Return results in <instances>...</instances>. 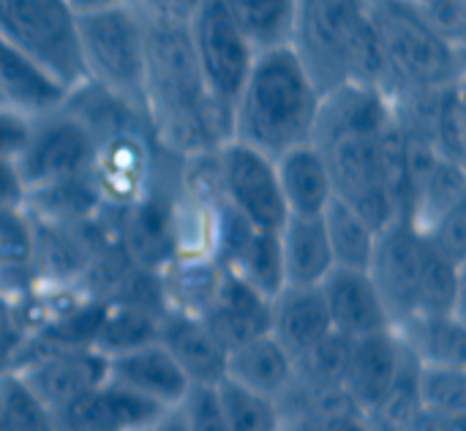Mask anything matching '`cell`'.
Wrapping results in <instances>:
<instances>
[{"mask_svg":"<svg viewBox=\"0 0 466 431\" xmlns=\"http://www.w3.org/2000/svg\"><path fill=\"white\" fill-rule=\"evenodd\" d=\"M319 87L289 44L259 49L232 104V137L268 156L311 142Z\"/></svg>","mask_w":466,"mask_h":431,"instance_id":"6da1fadb","label":"cell"},{"mask_svg":"<svg viewBox=\"0 0 466 431\" xmlns=\"http://www.w3.org/2000/svg\"><path fill=\"white\" fill-rule=\"evenodd\" d=\"M289 46L319 93L382 79L371 0H298Z\"/></svg>","mask_w":466,"mask_h":431,"instance_id":"7a4b0ae2","label":"cell"},{"mask_svg":"<svg viewBox=\"0 0 466 431\" xmlns=\"http://www.w3.org/2000/svg\"><path fill=\"white\" fill-rule=\"evenodd\" d=\"M388 98L464 82V49L448 44L415 0H371Z\"/></svg>","mask_w":466,"mask_h":431,"instance_id":"3957f363","label":"cell"},{"mask_svg":"<svg viewBox=\"0 0 466 431\" xmlns=\"http://www.w3.org/2000/svg\"><path fill=\"white\" fill-rule=\"evenodd\" d=\"M76 33L85 82L142 107L147 22L139 11L126 3L76 16Z\"/></svg>","mask_w":466,"mask_h":431,"instance_id":"277c9868","label":"cell"},{"mask_svg":"<svg viewBox=\"0 0 466 431\" xmlns=\"http://www.w3.org/2000/svg\"><path fill=\"white\" fill-rule=\"evenodd\" d=\"M0 36L68 90L85 82L76 14L66 0H0Z\"/></svg>","mask_w":466,"mask_h":431,"instance_id":"5b68a950","label":"cell"},{"mask_svg":"<svg viewBox=\"0 0 466 431\" xmlns=\"http://www.w3.org/2000/svg\"><path fill=\"white\" fill-rule=\"evenodd\" d=\"M96 150V131L68 104L33 118L27 145L14 161L22 194L90 175Z\"/></svg>","mask_w":466,"mask_h":431,"instance_id":"8992f818","label":"cell"},{"mask_svg":"<svg viewBox=\"0 0 466 431\" xmlns=\"http://www.w3.org/2000/svg\"><path fill=\"white\" fill-rule=\"evenodd\" d=\"M186 27L208 96L232 109L257 57L254 44L218 0H202Z\"/></svg>","mask_w":466,"mask_h":431,"instance_id":"52a82bcc","label":"cell"},{"mask_svg":"<svg viewBox=\"0 0 466 431\" xmlns=\"http://www.w3.org/2000/svg\"><path fill=\"white\" fill-rule=\"evenodd\" d=\"M161 148L147 128H123L98 139L90 169L101 213L120 216L134 208L156 183L161 169Z\"/></svg>","mask_w":466,"mask_h":431,"instance_id":"ba28073f","label":"cell"},{"mask_svg":"<svg viewBox=\"0 0 466 431\" xmlns=\"http://www.w3.org/2000/svg\"><path fill=\"white\" fill-rule=\"evenodd\" d=\"M14 372L57 413L106 380V355L93 344H44L27 339Z\"/></svg>","mask_w":466,"mask_h":431,"instance_id":"9c48e42d","label":"cell"},{"mask_svg":"<svg viewBox=\"0 0 466 431\" xmlns=\"http://www.w3.org/2000/svg\"><path fill=\"white\" fill-rule=\"evenodd\" d=\"M218 172H221V200L251 227L279 232L287 221V205L276 178L273 156L227 139L218 148Z\"/></svg>","mask_w":466,"mask_h":431,"instance_id":"30bf717a","label":"cell"},{"mask_svg":"<svg viewBox=\"0 0 466 431\" xmlns=\"http://www.w3.org/2000/svg\"><path fill=\"white\" fill-rule=\"evenodd\" d=\"M322 150L330 164L336 200L360 213L377 232L399 221L382 167V134L344 139Z\"/></svg>","mask_w":466,"mask_h":431,"instance_id":"8fae6325","label":"cell"},{"mask_svg":"<svg viewBox=\"0 0 466 431\" xmlns=\"http://www.w3.org/2000/svg\"><path fill=\"white\" fill-rule=\"evenodd\" d=\"M423 257H426V241L412 221L399 219L377 232V243L366 273L371 276L393 328L410 314H415V295L423 271Z\"/></svg>","mask_w":466,"mask_h":431,"instance_id":"7c38bea8","label":"cell"},{"mask_svg":"<svg viewBox=\"0 0 466 431\" xmlns=\"http://www.w3.org/2000/svg\"><path fill=\"white\" fill-rule=\"evenodd\" d=\"M393 126L390 98L380 85L347 82L319 98L314 137L319 148H330L355 137H380Z\"/></svg>","mask_w":466,"mask_h":431,"instance_id":"4fadbf2b","label":"cell"},{"mask_svg":"<svg viewBox=\"0 0 466 431\" xmlns=\"http://www.w3.org/2000/svg\"><path fill=\"white\" fill-rule=\"evenodd\" d=\"M167 407L112 383L109 377L93 391L55 413L57 431H145L153 429Z\"/></svg>","mask_w":466,"mask_h":431,"instance_id":"5bb4252c","label":"cell"},{"mask_svg":"<svg viewBox=\"0 0 466 431\" xmlns=\"http://www.w3.org/2000/svg\"><path fill=\"white\" fill-rule=\"evenodd\" d=\"M106 377L167 410L180 407L191 391L186 372L156 339L106 355Z\"/></svg>","mask_w":466,"mask_h":431,"instance_id":"9a60e30c","label":"cell"},{"mask_svg":"<svg viewBox=\"0 0 466 431\" xmlns=\"http://www.w3.org/2000/svg\"><path fill=\"white\" fill-rule=\"evenodd\" d=\"M330 328L347 339H363L382 331H390L393 323L388 309L366 271L333 268L319 282Z\"/></svg>","mask_w":466,"mask_h":431,"instance_id":"2e32d148","label":"cell"},{"mask_svg":"<svg viewBox=\"0 0 466 431\" xmlns=\"http://www.w3.org/2000/svg\"><path fill=\"white\" fill-rule=\"evenodd\" d=\"M156 342L177 361L191 385H216L227 372V350L202 317L167 309L158 320Z\"/></svg>","mask_w":466,"mask_h":431,"instance_id":"e0dca14e","label":"cell"},{"mask_svg":"<svg viewBox=\"0 0 466 431\" xmlns=\"http://www.w3.org/2000/svg\"><path fill=\"white\" fill-rule=\"evenodd\" d=\"M268 317H270V298H265L251 284H246L240 276H235L224 268L221 284H218L210 306L202 312L205 325L213 331V336L221 342V347L229 353V350L268 334Z\"/></svg>","mask_w":466,"mask_h":431,"instance_id":"ac0fdd59","label":"cell"},{"mask_svg":"<svg viewBox=\"0 0 466 431\" xmlns=\"http://www.w3.org/2000/svg\"><path fill=\"white\" fill-rule=\"evenodd\" d=\"M330 317L319 284H284L270 298L268 334L298 361L322 336H328Z\"/></svg>","mask_w":466,"mask_h":431,"instance_id":"d6986e66","label":"cell"},{"mask_svg":"<svg viewBox=\"0 0 466 431\" xmlns=\"http://www.w3.org/2000/svg\"><path fill=\"white\" fill-rule=\"evenodd\" d=\"M404 358L407 350L393 328L374 336L352 339L350 361L344 372V391L350 394V399L358 405L363 416L388 394Z\"/></svg>","mask_w":466,"mask_h":431,"instance_id":"ffe728a7","label":"cell"},{"mask_svg":"<svg viewBox=\"0 0 466 431\" xmlns=\"http://www.w3.org/2000/svg\"><path fill=\"white\" fill-rule=\"evenodd\" d=\"M276 178L289 216H322L336 197L325 150L317 142H300L276 159Z\"/></svg>","mask_w":466,"mask_h":431,"instance_id":"44dd1931","label":"cell"},{"mask_svg":"<svg viewBox=\"0 0 466 431\" xmlns=\"http://www.w3.org/2000/svg\"><path fill=\"white\" fill-rule=\"evenodd\" d=\"M68 87L60 85L44 66L0 36V104L41 118L66 104Z\"/></svg>","mask_w":466,"mask_h":431,"instance_id":"7402d4cb","label":"cell"},{"mask_svg":"<svg viewBox=\"0 0 466 431\" xmlns=\"http://www.w3.org/2000/svg\"><path fill=\"white\" fill-rule=\"evenodd\" d=\"M38 287L35 224L22 202L0 205V295L22 303Z\"/></svg>","mask_w":466,"mask_h":431,"instance_id":"603a6c76","label":"cell"},{"mask_svg":"<svg viewBox=\"0 0 466 431\" xmlns=\"http://www.w3.org/2000/svg\"><path fill=\"white\" fill-rule=\"evenodd\" d=\"M224 377L279 402L295 380V358L270 334H262L227 353Z\"/></svg>","mask_w":466,"mask_h":431,"instance_id":"cb8c5ba5","label":"cell"},{"mask_svg":"<svg viewBox=\"0 0 466 431\" xmlns=\"http://www.w3.org/2000/svg\"><path fill=\"white\" fill-rule=\"evenodd\" d=\"M284 284H319L333 271L322 216H287L279 230Z\"/></svg>","mask_w":466,"mask_h":431,"instance_id":"d4e9b609","label":"cell"},{"mask_svg":"<svg viewBox=\"0 0 466 431\" xmlns=\"http://www.w3.org/2000/svg\"><path fill=\"white\" fill-rule=\"evenodd\" d=\"M393 331L420 366H466L464 314H410Z\"/></svg>","mask_w":466,"mask_h":431,"instance_id":"484cf974","label":"cell"},{"mask_svg":"<svg viewBox=\"0 0 466 431\" xmlns=\"http://www.w3.org/2000/svg\"><path fill=\"white\" fill-rule=\"evenodd\" d=\"M322 227L330 243L333 268H350V271H366L371 262V251L377 243V230L355 213L341 200H330V205L322 210Z\"/></svg>","mask_w":466,"mask_h":431,"instance_id":"4316f807","label":"cell"},{"mask_svg":"<svg viewBox=\"0 0 466 431\" xmlns=\"http://www.w3.org/2000/svg\"><path fill=\"white\" fill-rule=\"evenodd\" d=\"M415 314H464V265L448 260L429 243L415 295Z\"/></svg>","mask_w":466,"mask_h":431,"instance_id":"83f0119b","label":"cell"},{"mask_svg":"<svg viewBox=\"0 0 466 431\" xmlns=\"http://www.w3.org/2000/svg\"><path fill=\"white\" fill-rule=\"evenodd\" d=\"M240 25L254 49L289 44L298 0H218Z\"/></svg>","mask_w":466,"mask_h":431,"instance_id":"f1b7e54d","label":"cell"},{"mask_svg":"<svg viewBox=\"0 0 466 431\" xmlns=\"http://www.w3.org/2000/svg\"><path fill=\"white\" fill-rule=\"evenodd\" d=\"M418 369L420 364L407 353L393 385L388 394L366 413L371 431H407L420 416V391H418Z\"/></svg>","mask_w":466,"mask_h":431,"instance_id":"f546056e","label":"cell"},{"mask_svg":"<svg viewBox=\"0 0 466 431\" xmlns=\"http://www.w3.org/2000/svg\"><path fill=\"white\" fill-rule=\"evenodd\" d=\"M216 399L227 431H279L284 424L276 399L259 396L227 377L216 383Z\"/></svg>","mask_w":466,"mask_h":431,"instance_id":"4dcf8cb0","label":"cell"},{"mask_svg":"<svg viewBox=\"0 0 466 431\" xmlns=\"http://www.w3.org/2000/svg\"><path fill=\"white\" fill-rule=\"evenodd\" d=\"M0 431H57L55 413L14 372H0Z\"/></svg>","mask_w":466,"mask_h":431,"instance_id":"1f68e13d","label":"cell"},{"mask_svg":"<svg viewBox=\"0 0 466 431\" xmlns=\"http://www.w3.org/2000/svg\"><path fill=\"white\" fill-rule=\"evenodd\" d=\"M426 145L445 161L464 164V145H466V109H464V82H453L442 87L429 139Z\"/></svg>","mask_w":466,"mask_h":431,"instance_id":"d6a6232c","label":"cell"},{"mask_svg":"<svg viewBox=\"0 0 466 431\" xmlns=\"http://www.w3.org/2000/svg\"><path fill=\"white\" fill-rule=\"evenodd\" d=\"M352 339L330 331L295 361V377L311 385H344Z\"/></svg>","mask_w":466,"mask_h":431,"instance_id":"836d02e7","label":"cell"},{"mask_svg":"<svg viewBox=\"0 0 466 431\" xmlns=\"http://www.w3.org/2000/svg\"><path fill=\"white\" fill-rule=\"evenodd\" d=\"M418 391L423 410L466 416V366H420Z\"/></svg>","mask_w":466,"mask_h":431,"instance_id":"e575fe53","label":"cell"},{"mask_svg":"<svg viewBox=\"0 0 466 431\" xmlns=\"http://www.w3.org/2000/svg\"><path fill=\"white\" fill-rule=\"evenodd\" d=\"M420 235L431 249L445 254L448 260L464 265L466 262V200L448 208L437 219H431L426 227H420Z\"/></svg>","mask_w":466,"mask_h":431,"instance_id":"d590c367","label":"cell"},{"mask_svg":"<svg viewBox=\"0 0 466 431\" xmlns=\"http://www.w3.org/2000/svg\"><path fill=\"white\" fill-rule=\"evenodd\" d=\"M177 410L183 416L186 431H227L216 399V385H191Z\"/></svg>","mask_w":466,"mask_h":431,"instance_id":"8d00e7d4","label":"cell"},{"mask_svg":"<svg viewBox=\"0 0 466 431\" xmlns=\"http://www.w3.org/2000/svg\"><path fill=\"white\" fill-rule=\"evenodd\" d=\"M429 25L453 46L464 49L466 0H423L418 3Z\"/></svg>","mask_w":466,"mask_h":431,"instance_id":"74e56055","label":"cell"},{"mask_svg":"<svg viewBox=\"0 0 466 431\" xmlns=\"http://www.w3.org/2000/svg\"><path fill=\"white\" fill-rule=\"evenodd\" d=\"M25 342H27V331L16 303L0 295V372L14 369Z\"/></svg>","mask_w":466,"mask_h":431,"instance_id":"f35d334b","label":"cell"},{"mask_svg":"<svg viewBox=\"0 0 466 431\" xmlns=\"http://www.w3.org/2000/svg\"><path fill=\"white\" fill-rule=\"evenodd\" d=\"M33 128V118L22 115L5 104H0V161L14 164L22 153V148L27 145Z\"/></svg>","mask_w":466,"mask_h":431,"instance_id":"ab89813d","label":"cell"},{"mask_svg":"<svg viewBox=\"0 0 466 431\" xmlns=\"http://www.w3.org/2000/svg\"><path fill=\"white\" fill-rule=\"evenodd\" d=\"M145 22L188 25L202 0H128Z\"/></svg>","mask_w":466,"mask_h":431,"instance_id":"60d3db41","label":"cell"},{"mask_svg":"<svg viewBox=\"0 0 466 431\" xmlns=\"http://www.w3.org/2000/svg\"><path fill=\"white\" fill-rule=\"evenodd\" d=\"M295 431H371L366 416L360 410H344V413H330L309 421L289 424Z\"/></svg>","mask_w":466,"mask_h":431,"instance_id":"b9f144b4","label":"cell"},{"mask_svg":"<svg viewBox=\"0 0 466 431\" xmlns=\"http://www.w3.org/2000/svg\"><path fill=\"white\" fill-rule=\"evenodd\" d=\"M407 431H466V416H445V413L420 410V416Z\"/></svg>","mask_w":466,"mask_h":431,"instance_id":"7bdbcfd3","label":"cell"},{"mask_svg":"<svg viewBox=\"0 0 466 431\" xmlns=\"http://www.w3.org/2000/svg\"><path fill=\"white\" fill-rule=\"evenodd\" d=\"M22 200H25V194H22L14 164L0 161V205H16Z\"/></svg>","mask_w":466,"mask_h":431,"instance_id":"ee69618b","label":"cell"},{"mask_svg":"<svg viewBox=\"0 0 466 431\" xmlns=\"http://www.w3.org/2000/svg\"><path fill=\"white\" fill-rule=\"evenodd\" d=\"M128 0H66V5L76 14V16H85V14H96V11H106V8H117V5H126Z\"/></svg>","mask_w":466,"mask_h":431,"instance_id":"f6af8a7d","label":"cell"},{"mask_svg":"<svg viewBox=\"0 0 466 431\" xmlns=\"http://www.w3.org/2000/svg\"><path fill=\"white\" fill-rule=\"evenodd\" d=\"M153 431H186V424H183L180 410H177V407H175V410H167V413L161 416V421L153 426Z\"/></svg>","mask_w":466,"mask_h":431,"instance_id":"bcb514c9","label":"cell"},{"mask_svg":"<svg viewBox=\"0 0 466 431\" xmlns=\"http://www.w3.org/2000/svg\"><path fill=\"white\" fill-rule=\"evenodd\" d=\"M279 431H295V429H292L289 424H281V426H279Z\"/></svg>","mask_w":466,"mask_h":431,"instance_id":"7dc6e473","label":"cell"},{"mask_svg":"<svg viewBox=\"0 0 466 431\" xmlns=\"http://www.w3.org/2000/svg\"><path fill=\"white\" fill-rule=\"evenodd\" d=\"M415 3H423V0H415Z\"/></svg>","mask_w":466,"mask_h":431,"instance_id":"c3c4849f","label":"cell"},{"mask_svg":"<svg viewBox=\"0 0 466 431\" xmlns=\"http://www.w3.org/2000/svg\"><path fill=\"white\" fill-rule=\"evenodd\" d=\"M145 431H153V429H145Z\"/></svg>","mask_w":466,"mask_h":431,"instance_id":"681fc988","label":"cell"}]
</instances>
